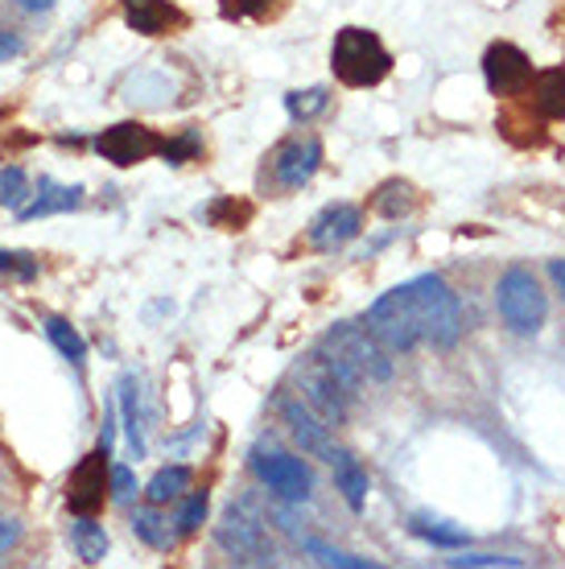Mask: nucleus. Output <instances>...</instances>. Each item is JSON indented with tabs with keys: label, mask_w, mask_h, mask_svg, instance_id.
Segmentation results:
<instances>
[{
	"label": "nucleus",
	"mask_w": 565,
	"mask_h": 569,
	"mask_svg": "<svg viewBox=\"0 0 565 569\" xmlns=\"http://www.w3.org/2000/svg\"><path fill=\"white\" fill-rule=\"evenodd\" d=\"M132 532H137L149 549H170V545L178 541V532H170V525H166L153 508H141V512L132 516Z\"/></svg>",
	"instance_id": "393cba45"
},
{
	"label": "nucleus",
	"mask_w": 565,
	"mask_h": 569,
	"mask_svg": "<svg viewBox=\"0 0 565 569\" xmlns=\"http://www.w3.org/2000/svg\"><path fill=\"white\" fill-rule=\"evenodd\" d=\"M120 409H125L128 446H132L137 458H141L145 455V429H141V409H137V380H132V376L120 380Z\"/></svg>",
	"instance_id": "b1692460"
},
{
	"label": "nucleus",
	"mask_w": 565,
	"mask_h": 569,
	"mask_svg": "<svg viewBox=\"0 0 565 569\" xmlns=\"http://www.w3.org/2000/svg\"><path fill=\"white\" fill-rule=\"evenodd\" d=\"M371 202H376V211H380L384 219H400V214H409L413 207H417V194H413L409 182H384Z\"/></svg>",
	"instance_id": "412c9836"
},
{
	"label": "nucleus",
	"mask_w": 565,
	"mask_h": 569,
	"mask_svg": "<svg viewBox=\"0 0 565 569\" xmlns=\"http://www.w3.org/2000/svg\"><path fill=\"white\" fill-rule=\"evenodd\" d=\"M0 277L33 281V277H38V260L29 257V252H4V248H0Z\"/></svg>",
	"instance_id": "c85d7f7f"
},
{
	"label": "nucleus",
	"mask_w": 565,
	"mask_h": 569,
	"mask_svg": "<svg viewBox=\"0 0 565 569\" xmlns=\"http://www.w3.org/2000/svg\"><path fill=\"white\" fill-rule=\"evenodd\" d=\"M21 54V38L9 33V29H0V62H9V58Z\"/></svg>",
	"instance_id": "f704fd0d"
},
{
	"label": "nucleus",
	"mask_w": 565,
	"mask_h": 569,
	"mask_svg": "<svg viewBox=\"0 0 565 569\" xmlns=\"http://www.w3.org/2000/svg\"><path fill=\"white\" fill-rule=\"evenodd\" d=\"M46 339L54 342L62 356L71 359V363H83L87 359V342H83V335L67 322V318H46Z\"/></svg>",
	"instance_id": "4be33fe9"
},
{
	"label": "nucleus",
	"mask_w": 565,
	"mask_h": 569,
	"mask_svg": "<svg viewBox=\"0 0 565 569\" xmlns=\"http://www.w3.org/2000/svg\"><path fill=\"white\" fill-rule=\"evenodd\" d=\"M533 103L541 116L565 120V67H549V71L533 74Z\"/></svg>",
	"instance_id": "f3484780"
},
{
	"label": "nucleus",
	"mask_w": 565,
	"mask_h": 569,
	"mask_svg": "<svg viewBox=\"0 0 565 569\" xmlns=\"http://www.w3.org/2000/svg\"><path fill=\"white\" fill-rule=\"evenodd\" d=\"M281 417L285 426H289V433H294L297 441H301V450L314 458H335V441H330V433H326V421L323 417H314V409L306 405L301 397H281Z\"/></svg>",
	"instance_id": "ddd939ff"
},
{
	"label": "nucleus",
	"mask_w": 565,
	"mask_h": 569,
	"mask_svg": "<svg viewBox=\"0 0 565 569\" xmlns=\"http://www.w3.org/2000/svg\"><path fill=\"white\" fill-rule=\"evenodd\" d=\"M71 545L75 553L83 557V566H99L108 557V532L103 525H96V516H79L71 525Z\"/></svg>",
	"instance_id": "a211bd4d"
},
{
	"label": "nucleus",
	"mask_w": 565,
	"mask_h": 569,
	"mask_svg": "<svg viewBox=\"0 0 565 569\" xmlns=\"http://www.w3.org/2000/svg\"><path fill=\"white\" fill-rule=\"evenodd\" d=\"M323 166V141L318 137H294L277 149V161H272V173L285 190H301Z\"/></svg>",
	"instance_id": "f8f14e48"
},
{
	"label": "nucleus",
	"mask_w": 565,
	"mask_h": 569,
	"mask_svg": "<svg viewBox=\"0 0 565 569\" xmlns=\"http://www.w3.org/2000/svg\"><path fill=\"white\" fill-rule=\"evenodd\" d=\"M195 149H198L195 137H182V141H166V144H161V153H166V161H170V166H178V161H186V157L195 153Z\"/></svg>",
	"instance_id": "473e14b6"
},
{
	"label": "nucleus",
	"mask_w": 565,
	"mask_h": 569,
	"mask_svg": "<svg viewBox=\"0 0 565 569\" xmlns=\"http://www.w3.org/2000/svg\"><path fill=\"white\" fill-rule=\"evenodd\" d=\"M190 467H161L149 479V487H145V499L153 503V508H161V503H174V499H182L186 491H190Z\"/></svg>",
	"instance_id": "6ab92c4d"
},
{
	"label": "nucleus",
	"mask_w": 565,
	"mask_h": 569,
	"mask_svg": "<svg viewBox=\"0 0 565 569\" xmlns=\"http://www.w3.org/2000/svg\"><path fill=\"white\" fill-rule=\"evenodd\" d=\"M272 9V0H219V13L227 21H244V17H265Z\"/></svg>",
	"instance_id": "c756f323"
},
{
	"label": "nucleus",
	"mask_w": 565,
	"mask_h": 569,
	"mask_svg": "<svg viewBox=\"0 0 565 569\" xmlns=\"http://www.w3.org/2000/svg\"><path fill=\"white\" fill-rule=\"evenodd\" d=\"M549 277L557 281V289L565 293V260H553V264H549Z\"/></svg>",
	"instance_id": "e433bc0d"
},
{
	"label": "nucleus",
	"mask_w": 565,
	"mask_h": 569,
	"mask_svg": "<svg viewBox=\"0 0 565 569\" xmlns=\"http://www.w3.org/2000/svg\"><path fill=\"white\" fill-rule=\"evenodd\" d=\"M330 467H335V487H339V496L347 499V508H351V512H364L368 491H371V479H368V470H364V462H359L351 450H335Z\"/></svg>",
	"instance_id": "dca6fc26"
},
{
	"label": "nucleus",
	"mask_w": 565,
	"mask_h": 569,
	"mask_svg": "<svg viewBox=\"0 0 565 569\" xmlns=\"http://www.w3.org/2000/svg\"><path fill=\"white\" fill-rule=\"evenodd\" d=\"M215 541L224 549L231 561H240V566H269L272 561V545L265 537V525L248 512V503L240 508H227L224 525L215 532Z\"/></svg>",
	"instance_id": "39448f33"
},
{
	"label": "nucleus",
	"mask_w": 565,
	"mask_h": 569,
	"mask_svg": "<svg viewBox=\"0 0 565 569\" xmlns=\"http://www.w3.org/2000/svg\"><path fill=\"white\" fill-rule=\"evenodd\" d=\"M483 79H487V87H492L495 96H516V91H524V87L533 83V62H528V54H524L521 46L495 42L483 54Z\"/></svg>",
	"instance_id": "1a4fd4ad"
},
{
	"label": "nucleus",
	"mask_w": 565,
	"mask_h": 569,
	"mask_svg": "<svg viewBox=\"0 0 565 569\" xmlns=\"http://www.w3.org/2000/svg\"><path fill=\"white\" fill-rule=\"evenodd\" d=\"M161 137H157L149 124H112V129H103L96 137V149L103 161H112V166H141V161H149L153 153H161Z\"/></svg>",
	"instance_id": "6e6552de"
},
{
	"label": "nucleus",
	"mask_w": 565,
	"mask_h": 569,
	"mask_svg": "<svg viewBox=\"0 0 565 569\" xmlns=\"http://www.w3.org/2000/svg\"><path fill=\"white\" fill-rule=\"evenodd\" d=\"M330 71L347 87H376L393 71V54L384 50V42L364 26H347L335 33L330 46Z\"/></svg>",
	"instance_id": "7ed1b4c3"
},
{
	"label": "nucleus",
	"mask_w": 565,
	"mask_h": 569,
	"mask_svg": "<svg viewBox=\"0 0 565 569\" xmlns=\"http://www.w3.org/2000/svg\"><path fill=\"white\" fill-rule=\"evenodd\" d=\"M495 306H499V318L508 322L516 335H537L549 318V298L541 281L528 269H508L495 284Z\"/></svg>",
	"instance_id": "20e7f679"
},
{
	"label": "nucleus",
	"mask_w": 565,
	"mask_h": 569,
	"mask_svg": "<svg viewBox=\"0 0 565 569\" xmlns=\"http://www.w3.org/2000/svg\"><path fill=\"white\" fill-rule=\"evenodd\" d=\"M301 549L318 561V566H339V569H376V561L371 557H355V553H343V549H335V545L326 541H301Z\"/></svg>",
	"instance_id": "a878e982"
},
{
	"label": "nucleus",
	"mask_w": 565,
	"mask_h": 569,
	"mask_svg": "<svg viewBox=\"0 0 565 569\" xmlns=\"http://www.w3.org/2000/svg\"><path fill=\"white\" fill-rule=\"evenodd\" d=\"M364 231V214L351 202H330L310 219V243L318 252H335L343 243H351Z\"/></svg>",
	"instance_id": "9b49d317"
},
{
	"label": "nucleus",
	"mask_w": 565,
	"mask_h": 569,
	"mask_svg": "<svg viewBox=\"0 0 565 569\" xmlns=\"http://www.w3.org/2000/svg\"><path fill=\"white\" fill-rule=\"evenodd\" d=\"M108 487H112L116 503H128V499L137 496V479H132V470H128V467H112V470H108Z\"/></svg>",
	"instance_id": "7c9ffc66"
},
{
	"label": "nucleus",
	"mask_w": 565,
	"mask_h": 569,
	"mask_svg": "<svg viewBox=\"0 0 565 569\" xmlns=\"http://www.w3.org/2000/svg\"><path fill=\"white\" fill-rule=\"evenodd\" d=\"M125 21H128V29H137L145 38L174 33V29L186 26L182 9H178L174 0H125Z\"/></svg>",
	"instance_id": "4468645a"
},
{
	"label": "nucleus",
	"mask_w": 565,
	"mask_h": 569,
	"mask_svg": "<svg viewBox=\"0 0 565 569\" xmlns=\"http://www.w3.org/2000/svg\"><path fill=\"white\" fill-rule=\"evenodd\" d=\"M17 541H21V525L17 520H0V557L9 553Z\"/></svg>",
	"instance_id": "72a5a7b5"
},
{
	"label": "nucleus",
	"mask_w": 565,
	"mask_h": 569,
	"mask_svg": "<svg viewBox=\"0 0 565 569\" xmlns=\"http://www.w3.org/2000/svg\"><path fill=\"white\" fill-rule=\"evenodd\" d=\"M252 475L269 487V491H277L281 499H294V503L310 499V491H314L310 467H306L301 458H294V455H281V450H272V455L256 450V455H252Z\"/></svg>",
	"instance_id": "0eeeda50"
},
{
	"label": "nucleus",
	"mask_w": 565,
	"mask_h": 569,
	"mask_svg": "<svg viewBox=\"0 0 565 569\" xmlns=\"http://www.w3.org/2000/svg\"><path fill=\"white\" fill-rule=\"evenodd\" d=\"M29 194H33V186H29V178H26V170H21V166L0 170V202H4L9 211H21Z\"/></svg>",
	"instance_id": "bb28decb"
},
{
	"label": "nucleus",
	"mask_w": 565,
	"mask_h": 569,
	"mask_svg": "<svg viewBox=\"0 0 565 569\" xmlns=\"http://www.w3.org/2000/svg\"><path fill=\"white\" fill-rule=\"evenodd\" d=\"M330 108V91L326 87H306V91H289L285 96V112L294 116V120H314V116H323Z\"/></svg>",
	"instance_id": "5701e85b"
},
{
	"label": "nucleus",
	"mask_w": 565,
	"mask_h": 569,
	"mask_svg": "<svg viewBox=\"0 0 565 569\" xmlns=\"http://www.w3.org/2000/svg\"><path fill=\"white\" fill-rule=\"evenodd\" d=\"M83 202V186H62L54 178H38L33 186V199L17 211V219H42V214H62V211H75Z\"/></svg>",
	"instance_id": "2eb2a0df"
},
{
	"label": "nucleus",
	"mask_w": 565,
	"mask_h": 569,
	"mask_svg": "<svg viewBox=\"0 0 565 569\" xmlns=\"http://www.w3.org/2000/svg\"><path fill=\"white\" fill-rule=\"evenodd\" d=\"M297 385H301L297 397L306 400L310 409H318L326 421H343V417H347V400H351L355 392L343 385L335 371L326 368L318 351H314V359H306V363L297 368Z\"/></svg>",
	"instance_id": "423d86ee"
},
{
	"label": "nucleus",
	"mask_w": 565,
	"mask_h": 569,
	"mask_svg": "<svg viewBox=\"0 0 565 569\" xmlns=\"http://www.w3.org/2000/svg\"><path fill=\"white\" fill-rule=\"evenodd\" d=\"M108 450H99V455H87L79 467L71 470V479H67V503H71L75 516H96L103 508V491H112V487L103 483V475H108V462H103Z\"/></svg>",
	"instance_id": "9d476101"
},
{
	"label": "nucleus",
	"mask_w": 565,
	"mask_h": 569,
	"mask_svg": "<svg viewBox=\"0 0 565 569\" xmlns=\"http://www.w3.org/2000/svg\"><path fill=\"white\" fill-rule=\"evenodd\" d=\"M450 566L458 569V566H487V569H495V566H508V569H516L521 566V557H495V553H463V557H450Z\"/></svg>",
	"instance_id": "2f4dec72"
},
{
	"label": "nucleus",
	"mask_w": 565,
	"mask_h": 569,
	"mask_svg": "<svg viewBox=\"0 0 565 569\" xmlns=\"http://www.w3.org/2000/svg\"><path fill=\"white\" fill-rule=\"evenodd\" d=\"M371 335L388 351H413V347H454L463 335V306L458 293L438 272H425L409 284H396L368 310Z\"/></svg>",
	"instance_id": "f257e3e1"
},
{
	"label": "nucleus",
	"mask_w": 565,
	"mask_h": 569,
	"mask_svg": "<svg viewBox=\"0 0 565 569\" xmlns=\"http://www.w3.org/2000/svg\"><path fill=\"white\" fill-rule=\"evenodd\" d=\"M207 508H211V499H207V491H195V496L182 503V512H178V537H190V532H198L202 528V520H207Z\"/></svg>",
	"instance_id": "cd10ccee"
},
{
	"label": "nucleus",
	"mask_w": 565,
	"mask_h": 569,
	"mask_svg": "<svg viewBox=\"0 0 565 569\" xmlns=\"http://www.w3.org/2000/svg\"><path fill=\"white\" fill-rule=\"evenodd\" d=\"M17 4H21L26 13H46V9L54 4V0H17Z\"/></svg>",
	"instance_id": "c9c22d12"
},
{
	"label": "nucleus",
	"mask_w": 565,
	"mask_h": 569,
	"mask_svg": "<svg viewBox=\"0 0 565 569\" xmlns=\"http://www.w3.org/2000/svg\"><path fill=\"white\" fill-rule=\"evenodd\" d=\"M318 356L351 392H359L364 385H380L393 376V359L384 351V342L371 335V327H355V322L330 327L318 342Z\"/></svg>",
	"instance_id": "f03ea898"
},
{
	"label": "nucleus",
	"mask_w": 565,
	"mask_h": 569,
	"mask_svg": "<svg viewBox=\"0 0 565 569\" xmlns=\"http://www.w3.org/2000/svg\"><path fill=\"white\" fill-rule=\"evenodd\" d=\"M413 537L438 545V549H467L470 537L463 528H454L450 520H434V516H413Z\"/></svg>",
	"instance_id": "aec40b11"
}]
</instances>
